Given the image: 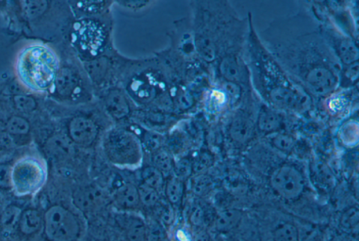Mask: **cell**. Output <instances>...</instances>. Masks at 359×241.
<instances>
[{"label": "cell", "instance_id": "cell-15", "mask_svg": "<svg viewBox=\"0 0 359 241\" xmlns=\"http://www.w3.org/2000/svg\"><path fill=\"white\" fill-rule=\"evenodd\" d=\"M75 206L84 213H90L105 204V197L97 187L89 185L76 189L73 194Z\"/></svg>", "mask_w": 359, "mask_h": 241}, {"label": "cell", "instance_id": "cell-34", "mask_svg": "<svg viewBox=\"0 0 359 241\" xmlns=\"http://www.w3.org/2000/svg\"><path fill=\"white\" fill-rule=\"evenodd\" d=\"M145 241H167L165 229L159 222H151L146 226Z\"/></svg>", "mask_w": 359, "mask_h": 241}, {"label": "cell", "instance_id": "cell-3", "mask_svg": "<svg viewBox=\"0 0 359 241\" xmlns=\"http://www.w3.org/2000/svg\"><path fill=\"white\" fill-rule=\"evenodd\" d=\"M248 17L241 19L226 0L194 3L193 41L199 57L209 64L231 48L244 44Z\"/></svg>", "mask_w": 359, "mask_h": 241}, {"label": "cell", "instance_id": "cell-1", "mask_svg": "<svg viewBox=\"0 0 359 241\" xmlns=\"http://www.w3.org/2000/svg\"><path fill=\"white\" fill-rule=\"evenodd\" d=\"M259 36L282 68L314 100H324L338 90L342 66L309 8L275 20Z\"/></svg>", "mask_w": 359, "mask_h": 241}, {"label": "cell", "instance_id": "cell-30", "mask_svg": "<svg viewBox=\"0 0 359 241\" xmlns=\"http://www.w3.org/2000/svg\"><path fill=\"white\" fill-rule=\"evenodd\" d=\"M7 131L11 137L26 136L30 131V124L28 120L19 115L10 117L6 123Z\"/></svg>", "mask_w": 359, "mask_h": 241}, {"label": "cell", "instance_id": "cell-43", "mask_svg": "<svg viewBox=\"0 0 359 241\" xmlns=\"http://www.w3.org/2000/svg\"><path fill=\"white\" fill-rule=\"evenodd\" d=\"M331 241H353L349 237L344 235H338L334 237Z\"/></svg>", "mask_w": 359, "mask_h": 241}, {"label": "cell", "instance_id": "cell-27", "mask_svg": "<svg viewBox=\"0 0 359 241\" xmlns=\"http://www.w3.org/2000/svg\"><path fill=\"white\" fill-rule=\"evenodd\" d=\"M142 182L158 190L164 191L166 178L153 166H146L141 171Z\"/></svg>", "mask_w": 359, "mask_h": 241}, {"label": "cell", "instance_id": "cell-37", "mask_svg": "<svg viewBox=\"0 0 359 241\" xmlns=\"http://www.w3.org/2000/svg\"><path fill=\"white\" fill-rule=\"evenodd\" d=\"M12 184V169L8 164H0V189L8 190Z\"/></svg>", "mask_w": 359, "mask_h": 241}, {"label": "cell", "instance_id": "cell-8", "mask_svg": "<svg viewBox=\"0 0 359 241\" xmlns=\"http://www.w3.org/2000/svg\"><path fill=\"white\" fill-rule=\"evenodd\" d=\"M102 149L108 160L120 166H137L142 158L140 139L134 133L123 128L109 131L102 142Z\"/></svg>", "mask_w": 359, "mask_h": 241}, {"label": "cell", "instance_id": "cell-16", "mask_svg": "<svg viewBox=\"0 0 359 241\" xmlns=\"http://www.w3.org/2000/svg\"><path fill=\"white\" fill-rule=\"evenodd\" d=\"M283 125L284 116L282 112L261 102L257 116H256L257 133H263L267 137L281 131Z\"/></svg>", "mask_w": 359, "mask_h": 241}, {"label": "cell", "instance_id": "cell-39", "mask_svg": "<svg viewBox=\"0 0 359 241\" xmlns=\"http://www.w3.org/2000/svg\"><path fill=\"white\" fill-rule=\"evenodd\" d=\"M13 144V139L8 133L6 123L0 121V152L10 148Z\"/></svg>", "mask_w": 359, "mask_h": 241}, {"label": "cell", "instance_id": "cell-26", "mask_svg": "<svg viewBox=\"0 0 359 241\" xmlns=\"http://www.w3.org/2000/svg\"><path fill=\"white\" fill-rule=\"evenodd\" d=\"M140 204L147 208H155L162 202L161 193L142 182L138 186Z\"/></svg>", "mask_w": 359, "mask_h": 241}, {"label": "cell", "instance_id": "cell-13", "mask_svg": "<svg viewBox=\"0 0 359 241\" xmlns=\"http://www.w3.org/2000/svg\"><path fill=\"white\" fill-rule=\"evenodd\" d=\"M67 129V135L75 146L84 148L93 146L100 133L98 124L91 117L83 115L73 117Z\"/></svg>", "mask_w": 359, "mask_h": 241}, {"label": "cell", "instance_id": "cell-33", "mask_svg": "<svg viewBox=\"0 0 359 241\" xmlns=\"http://www.w3.org/2000/svg\"><path fill=\"white\" fill-rule=\"evenodd\" d=\"M273 238L274 241H299V233L295 225L285 223L275 229Z\"/></svg>", "mask_w": 359, "mask_h": 241}, {"label": "cell", "instance_id": "cell-19", "mask_svg": "<svg viewBox=\"0 0 359 241\" xmlns=\"http://www.w3.org/2000/svg\"><path fill=\"white\" fill-rule=\"evenodd\" d=\"M118 222L125 230L128 241H145L146 225L137 216L121 215L118 216Z\"/></svg>", "mask_w": 359, "mask_h": 241}, {"label": "cell", "instance_id": "cell-32", "mask_svg": "<svg viewBox=\"0 0 359 241\" xmlns=\"http://www.w3.org/2000/svg\"><path fill=\"white\" fill-rule=\"evenodd\" d=\"M356 121H349L342 126L339 136L341 142L347 147H354L358 143V131Z\"/></svg>", "mask_w": 359, "mask_h": 241}, {"label": "cell", "instance_id": "cell-35", "mask_svg": "<svg viewBox=\"0 0 359 241\" xmlns=\"http://www.w3.org/2000/svg\"><path fill=\"white\" fill-rule=\"evenodd\" d=\"M193 173L192 163L186 159H183L175 163L174 175L185 182Z\"/></svg>", "mask_w": 359, "mask_h": 241}, {"label": "cell", "instance_id": "cell-41", "mask_svg": "<svg viewBox=\"0 0 359 241\" xmlns=\"http://www.w3.org/2000/svg\"><path fill=\"white\" fill-rule=\"evenodd\" d=\"M124 8L130 10H139L140 9L147 8L150 2L148 1H122L119 2Z\"/></svg>", "mask_w": 359, "mask_h": 241}, {"label": "cell", "instance_id": "cell-4", "mask_svg": "<svg viewBox=\"0 0 359 241\" xmlns=\"http://www.w3.org/2000/svg\"><path fill=\"white\" fill-rule=\"evenodd\" d=\"M13 63L14 75L23 88L37 97L50 94L61 65L53 46L30 39L19 48Z\"/></svg>", "mask_w": 359, "mask_h": 241}, {"label": "cell", "instance_id": "cell-31", "mask_svg": "<svg viewBox=\"0 0 359 241\" xmlns=\"http://www.w3.org/2000/svg\"><path fill=\"white\" fill-rule=\"evenodd\" d=\"M21 209L17 206H9L0 215V227L6 231L17 229L21 213Z\"/></svg>", "mask_w": 359, "mask_h": 241}, {"label": "cell", "instance_id": "cell-12", "mask_svg": "<svg viewBox=\"0 0 359 241\" xmlns=\"http://www.w3.org/2000/svg\"><path fill=\"white\" fill-rule=\"evenodd\" d=\"M270 184L276 194L287 201L298 199L304 189V180L295 166L284 164L273 171Z\"/></svg>", "mask_w": 359, "mask_h": 241}, {"label": "cell", "instance_id": "cell-11", "mask_svg": "<svg viewBox=\"0 0 359 241\" xmlns=\"http://www.w3.org/2000/svg\"><path fill=\"white\" fill-rule=\"evenodd\" d=\"M245 45L231 48L213 64L216 80L235 84L252 89L250 74L245 57Z\"/></svg>", "mask_w": 359, "mask_h": 241}, {"label": "cell", "instance_id": "cell-23", "mask_svg": "<svg viewBox=\"0 0 359 241\" xmlns=\"http://www.w3.org/2000/svg\"><path fill=\"white\" fill-rule=\"evenodd\" d=\"M242 213L237 209H227L221 212L215 221L216 229L220 232H228L241 222Z\"/></svg>", "mask_w": 359, "mask_h": 241}, {"label": "cell", "instance_id": "cell-40", "mask_svg": "<svg viewBox=\"0 0 359 241\" xmlns=\"http://www.w3.org/2000/svg\"><path fill=\"white\" fill-rule=\"evenodd\" d=\"M190 221L196 226H200L203 224L205 221V213L201 206L195 204L191 208Z\"/></svg>", "mask_w": 359, "mask_h": 241}, {"label": "cell", "instance_id": "cell-22", "mask_svg": "<svg viewBox=\"0 0 359 241\" xmlns=\"http://www.w3.org/2000/svg\"><path fill=\"white\" fill-rule=\"evenodd\" d=\"M185 191V182L174 175L166 178L164 192L167 202L172 206H180Z\"/></svg>", "mask_w": 359, "mask_h": 241}, {"label": "cell", "instance_id": "cell-38", "mask_svg": "<svg viewBox=\"0 0 359 241\" xmlns=\"http://www.w3.org/2000/svg\"><path fill=\"white\" fill-rule=\"evenodd\" d=\"M211 157L206 154L199 156L196 160L192 163L193 173L196 174L203 173L204 170L208 169L212 165Z\"/></svg>", "mask_w": 359, "mask_h": 241}, {"label": "cell", "instance_id": "cell-5", "mask_svg": "<svg viewBox=\"0 0 359 241\" xmlns=\"http://www.w3.org/2000/svg\"><path fill=\"white\" fill-rule=\"evenodd\" d=\"M17 11L22 23L38 40L56 41L71 32L74 22L68 3L20 1Z\"/></svg>", "mask_w": 359, "mask_h": 241}, {"label": "cell", "instance_id": "cell-7", "mask_svg": "<svg viewBox=\"0 0 359 241\" xmlns=\"http://www.w3.org/2000/svg\"><path fill=\"white\" fill-rule=\"evenodd\" d=\"M70 34L73 46L84 62L104 54L110 42L109 24L98 17L80 19L73 23Z\"/></svg>", "mask_w": 359, "mask_h": 241}, {"label": "cell", "instance_id": "cell-42", "mask_svg": "<svg viewBox=\"0 0 359 241\" xmlns=\"http://www.w3.org/2000/svg\"><path fill=\"white\" fill-rule=\"evenodd\" d=\"M194 241H210V235L207 231L201 229L196 233Z\"/></svg>", "mask_w": 359, "mask_h": 241}, {"label": "cell", "instance_id": "cell-18", "mask_svg": "<svg viewBox=\"0 0 359 241\" xmlns=\"http://www.w3.org/2000/svg\"><path fill=\"white\" fill-rule=\"evenodd\" d=\"M116 204L124 210H132L140 204L138 186L131 182L121 183L114 193Z\"/></svg>", "mask_w": 359, "mask_h": 241}, {"label": "cell", "instance_id": "cell-21", "mask_svg": "<svg viewBox=\"0 0 359 241\" xmlns=\"http://www.w3.org/2000/svg\"><path fill=\"white\" fill-rule=\"evenodd\" d=\"M43 226V217L40 212L28 209L21 213L17 229L24 236H32L37 233Z\"/></svg>", "mask_w": 359, "mask_h": 241}, {"label": "cell", "instance_id": "cell-9", "mask_svg": "<svg viewBox=\"0 0 359 241\" xmlns=\"http://www.w3.org/2000/svg\"><path fill=\"white\" fill-rule=\"evenodd\" d=\"M309 8L317 17L327 42L342 67L358 62V40L336 27L326 15L319 2H312Z\"/></svg>", "mask_w": 359, "mask_h": 241}, {"label": "cell", "instance_id": "cell-29", "mask_svg": "<svg viewBox=\"0 0 359 241\" xmlns=\"http://www.w3.org/2000/svg\"><path fill=\"white\" fill-rule=\"evenodd\" d=\"M36 97L37 96L30 93H24L15 96L11 102L19 113L30 114L37 109L38 103Z\"/></svg>", "mask_w": 359, "mask_h": 241}, {"label": "cell", "instance_id": "cell-6", "mask_svg": "<svg viewBox=\"0 0 359 241\" xmlns=\"http://www.w3.org/2000/svg\"><path fill=\"white\" fill-rule=\"evenodd\" d=\"M93 86L82 65L73 59H61L50 94L64 103L85 104L92 99Z\"/></svg>", "mask_w": 359, "mask_h": 241}, {"label": "cell", "instance_id": "cell-10", "mask_svg": "<svg viewBox=\"0 0 359 241\" xmlns=\"http://www.w3.org/2000/svg\"><path fill=\"white\" fill-rule=\"evenodd\" d=\"M43 227L48 241H77L81 231L77 216L61 205L47 209L43 217Z\"/></svg>", "mask_w": 359, "mask_h": 241}, {"label": "cell", "instance_id": "cell-17", "mask_svg": "<svg viewBox=\"0 0 359 241\" xmlns=\"http://www.w3.org/2000/svg\"><path fill=\"white\" fill-rule=\"evenodd\" d=\"M75 144L67 134L57 133L50 135L46 141L44 149L47 155L57 160L72 158L75 154Z\"/></svg>", "mask_w": 359, "mask_h": 241}, {"label": "cell", "instance_id": "cell-36", "mask_svg": "<svg viewBox=\"0 0 359 241\" xmlns=\"http://www.w3.org/2000/svg\"><path fill=\"white\" fill-rule=\"evenodd\" d=\"M359 220L358 211L352 208L347 211L341 218V225L346 230H351L357 226Z\"/></svg>", "mask_w": 359, "mask_h": 241}, {"label": "cell", "instance_id": "cell-28", "mask_svg": "<svg viewBox=\"0 0 359 241\" xmlns=\"http://www.w3.org/2000/svg\"><path fill=\"white\" fill-rule=\"evenodd\" d=\"M212 178L207 174H196L191 181V190L198 197H203L210 194L214 188Z\"/></svg>", "mask_w": 359, "mask_h": 241}, {"label": "cell", "instance_id": "cell-25", "mask_svg": "<svg viewBox=\"0 0 359 241\" xmlns=\"http://www.w3.org/2000/svg\"><path fill=\"white\" fill-rule=\"evenodd\" d=\"M271 146L279 152L288 155L296 146V141L291 135L279 131L267 136Z\"/></svg>", "mask_w": 359, "mask_h": 241}, {"label": "cell", "instance_id": "cell-24", "mask_svg": "<svg viewBox=\"0 0 359 241\" xmlns=\"http://www.w3.org/2000/svg\"><path fill=\"white\" fill-rule=\"evenodd\" d=\"M151 160L152 166L156 168L165 178L174 175L175 162L168 151L160 148L154 152Z\"/></svg>", "mask_w": 359, "mask_h": 241}, {"label": "cell", "instance_id": "cell-14", "mask_svg": "<svg viewBox=\"0 0 359 241\" xmlns=\"http://www.w3.org/2000/svg\"><path fill=\"white\" fill-rule=\"evenodd\" d=\"M102 103L108 114L116 120H122L131 113L130 102L126 93L120 88L107 90L102 96Z\"/></svg>", "mask_w": 359, "mask_h": 241}, {"label": "cell", "instance_id": "cell-2", "mask_svg": "<svg viewBox=\"0 0 359 241\" xmlns=\"http://www.w3.org/2000/svg\"><path fill=\"white\" fill-rule=\"evenodd\" d=\"M245 57L251 87L260 102L282 113L302 115L315 100L295 83L263 44L249 12Z\"/></svg>", "mask_w": 359, "mask_h": 241}, {"label": "cell", "instance_id": "cell-20", "mask_svg": "<svg viewBox=\"0 0 359 241\" xmlns=\"http://www.w3.org/2000/svg\"><path fill=\"white\" fill-rule=\"evenodd\" d=\"M71 10L80 19L98 17L106 15L111 7V2H69Z\"/></svg>", "mask_w": 359, "mask_h": 241}]
</instances>
